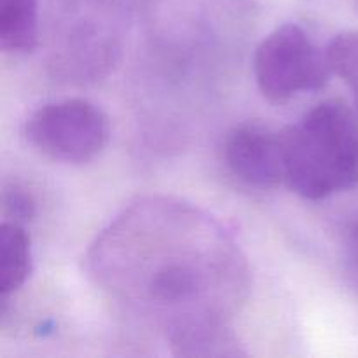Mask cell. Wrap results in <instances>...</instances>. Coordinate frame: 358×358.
I'll list each match as a JSON object with an SVG mask.
<instances>
[{
  "label": "cell",
  "instance_id": "obj_4",
  "mask_svg": "<svg viewBox=\"0 0 358 358\" xmlns=\"http://www.w3.org/2000/svg\"><path fill=\"white\" fill-rule=\"evenodd\" d=\"M224 159L240 180L250 185L273 187L287 180L280 135H271L259 126L234 128L224 142Z\"/></svg>",
  "mask_w": 358,
  "mask_h": 358
},
{
  "label": "cell",
  "instance_id": "obj_3",
  "mask_svg": "<svg viewBox=\"0 0 358 358\" xmlns=\"http://www.w3.org/2000/svg\"><path fill=\"white\" fill-rule=\"evenodd\" d=\"M108 119L87 100L52 101L30 115L28 143L45 157L80 164L94 159L108 142Z\"/></svg>",
  "mask_w": 358,
  "mask_h": 358
},
{
  "label": "cell",
  "instance_id": "obj_6",
  "mask_svg": "<svg viewBox=\"0 0 358 358\" xmlns=\"http://www.w3.org/2000/svg\"><path fill=\"white\" fill-rule=\"evenodd\" d=\"M37 0H0V48L27 55L37 45Z\"/></svg>",
  "mask_w": 358,
  "mask_h": 358
},
{
  "label": "cell",
  "instance_id": "obj_9",
  "mask_svg": "<svg viewBox=\"0 0 358 358\" xmlns=\"http://www.w3.org/2000/svg\"><path fill=\"white\" fill-rule=\"evenodd\" d=\"M353 93H355V105H357V110H358V86L353 90Z\"/></svg>",
  "mask_w": 358,
  "mask_h": 358
},
{
  "label": "cell",
  "instance_id": "obj_5",
  "mask_svg": "<svg viewBox=\"0 0 358 358\" xmlns=\"http://www.w3.org/2000/svg\"><path fill=\"white\" fill-rule=\"evenodd\" d=\"M31 273L30 236L21 224L6 220L0 227V294L7 299L27 283Z\"/></svg>",
  "mask_w": 358,
  "mask_h": 358
},
{
  "label": "cell",
  "instance_id": "obj_8",
  "mask_svg": "<svg viewBox=\"0 0 358 358\" xmlns=\"http://www.w3.org/2000/svg\"><path fill=\"white\" fill-rule=\"evenodd\" d=\"M3 208H6V215L13 219V222L21 224L34 217L35 203L30 194L14 187L7 191L6 196H3Z\"/></svg>",
  "mask_w": 358,
  "mask_h": 358
},
{
  "label": "cell",
  "instance_id": "obj_2",
  "mask_svg": "<svg viewBox=\"0 0 358 358\" xmlns=\"http://www.w3.org/2000/svg\"><path fill=\"white\" fill-rule=\"evenodd\" d=\"M331 73L325 52L297 24L276 28L255 51V80L273 103H285L297 93L322 90Z\"/></svg>",
  "mask_w": 358,
  "mask_h": 358
},
{
  "label": "cell",
  "instance_id": "obj_1",
  "mask_svg": "<svg viewBox=\"0 0 358 358\" xmlns=\"http://www.w3.org/2000/svg\"><path fill=\"white\" fill-rule=\"evenodd\" d=\"M280 140L287 182L303 198L318 201L358 184V126L339 101L318 103Z\"/></svg>",
  "mask_w": 358,
  "mask_h": 358
},
{
  "label": "cell",
  "instance_id": "obj_10",
  "mask_svg": "<svg viewBox=\"0 0 358 358\" xmlns=\"http://www.w3.org/2000/svg\"><path fill=\"white\" fill-rule=\"evenodd\" d=\"M355 240H357V245H358V227L355 229Z\"/></svg>",
  "mask_w": 358,
  "mask_h": 358
},
{
  "label": "cell",
  "instance_id": "obj_7",
  "mask_svg": "<svg viewBox=\"0 0 358 358\" xmlns=\"http://www.w3.org/2000/svg\"><path fill=\"white\" fill-rule=\"evenodd\" d=\"M329 66L332 73L341 77L352 90L358 86V31H343L329 44Z\"/></svg>",
  "mask_w": 358,
  "mask_h": 358
}]
</instances>
